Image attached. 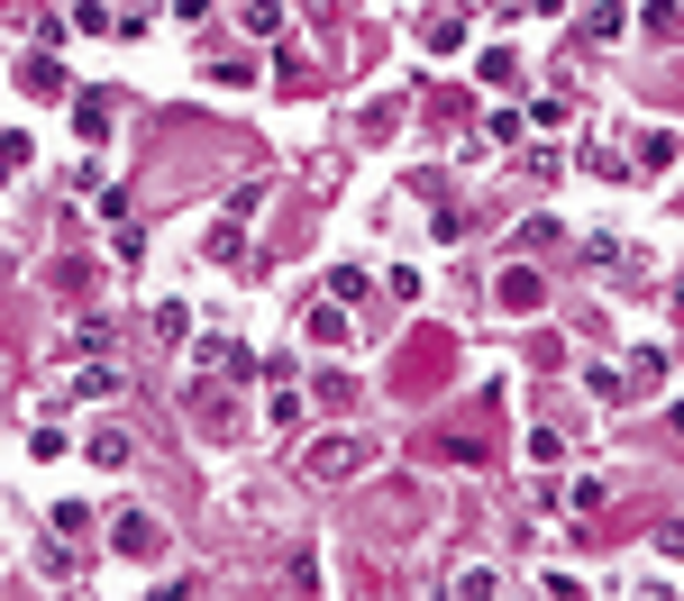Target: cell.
I'll return each mask as SVG.
<instances>
[{
    "label": "cell",
    "instance_id": "cell-1",
    "mask_svg": "<svg viewBox=\"0 0 684 601\" xmlns=\"http://www.w3.org/2000/svg\"><path fill=\"white\" fill-rule=\"evenodd\" d=\"M110 538H119V556H156V519H137V510H129V519H119V529H110Z\"/></svg>",
    "mask_w": 684,
    "mask_h": 601
}]
</instances>
